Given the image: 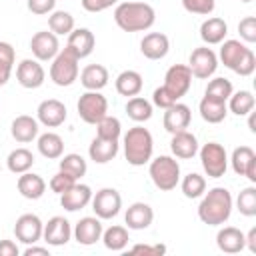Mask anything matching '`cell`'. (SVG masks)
I'll return each instance as SVG.
<instances>
[{
  "instance_id": "obj_45",
  "label": "cell",
  "mask_w": 256,
  "mask_h": 256,
  "mask_svg": "<svg viewBox=\"0 0 256 256\" xmlns=\"http://www.w3.org/2000/svg\"><path fill=\"white\" fill-rule=\"evenodd\" d=\"M182 6H184L186 12L200 14V16H208V14L214 12L216 0H182Z\"/></svg>"
},
{
  "instance_id": "obj_14",
  "label": "cell",
  "mask_w": 256,
  "mask_h": 256,
  "mask_svg": "<svg viewBox=\"0 0 256 256\" xmlns=\"http://www.w3.org/2000/svg\"><path fill=\"white\" fill-rule=\"evenodd\" d=\"M66 116H68V110H66L64 102H60L56 98L42 100L36 108V120L40 124H44L46 128H58L60 124H64Z\"/></svg>"
},
{
  "instance_id": "obj_15",
  "label": "cell",
  "mask_w": 256,
  "mask_h": 256,
  "mask_svg": "<svg viewBox=\"0 0 256 256\" xmlns=\"http://www.w3.org/2000/svg\"><path fill=\"white\" fill-rule=\"evenodd\" d=\"M42 238L48 246H64L72 238V226L64 216H52L42 228Z\"/></svg>"
},
{
  "instance_id": "obj_51",
  "label": "cell",
  "mask_w": 256,
  "mask_h": 256,
  "mask_svg": "<svg viewBox=\"0 0 256 256\" xmlns=\"http://www.w3.org/2000/svg\"><path fill=\"white\" fill-rule=\"evenodd\" d=\"M130 250H132V252H140V254L158 256V254H164V252H166V246H164V244H154V246H150V244H134Z\"/></svg>"
},
{
  "instance_id": "obj_31",
  "label": "cell",
  "mask_w": 256,
  "mask_h": 256,
  "mask_svg": "<svg viewBox=\"0 0 256 256\" xmlns=\"http://www.w3.org/2000/svg\"><path fill=\"white\" fill-rule=\"evenodd\" d=\"M108 80H110L108 70L102 64H88L80 72V84L86 90H102L108 84Z\"/></svg>"
},
{
  "instance_id": "obj_19",
  "label": "cell",
  "mask_w": 256,
  "mask_h": 256,
  "mask_svg": "<svg viewBox=\"0 0 256 256\" xmlns=\"http://www.w3.org/2000/svg\"><path fill=\"white\" fill-rule=\"evenodd\" d=\"M92 200V188L88 184H74L72 188H68L64 194H60V206L68 212H78L82 208H86Z\"/></svg>"
},
{
  "instance_id": "obj_46",
  "label": "cell",
  "mask_w": 256,
  "mask_h": 256,
  "mask_svg": "<svg viewBox=\"0 0 256 256\" xmlns=\"http://www.w3.org/2000/svg\"><path fill=\"white\" fill-rule=\"evenodd\" d=\"M176 102H178V98H176L164 84L152 92V104L158 106V108H162V110H166L168 106H172V104H176Z\"/></svg>"
},
{
  "instance_id": "obj_26",
  "label": "cell",
  "mask_w": 256,
  "mask_h": 256,
  "mask_svg": "<svg viewBox=\"0 0 256 256\" xmlns=\"http://www.w3.org/2000/svg\"><path fill=\"white\" fill-rule=\"evenodd\" d=\"M118 148H120L118 140H106V138L94 136V140L88 146V156L96 164H106V162H110V160L116 158Z\"/></svg>"
},
{
  "instance_id": "obj_24",
  "label": "cell",
  "mask_w": 256,
  "mask_h": 256,
  "mask_svg": "<svg viewBox=\"0 0 256 256\" xmlns=\"http://www.w3.org/2000/svg\"><path fill=\"white\" fill-rule=\"evenodd\" d=\"M10 134L16 142L20 144H28L34 138H38V120L28 116V114H20L12 120L10 124Z\"/></svg>"
},
{
  "instance_id": "obj_6",
  "label": "cell",
  "mask_w": 256,
  "mask_h": 256,
  "mask_svg": "<svg viewBox=\"0 0 256 256\" xmlns=\"http://www.w3.org/2000/svg\"><path fill=\"white\" fill-rule=\"evenodd\" d=\"M202 168L208 178H222L228 170V154L226 148L218 142H206L202 148H198Z\"/></svg>"
},
{
  "instance_id": "obj_39",
  "label": "cell",
  "mask_w": 256,
  "mask_h": 256,
  "mask_svg": "<svg viewBox=\"0 0 256 256\" xmlns=\"http://www.w3.org/2000/svg\"><path fill=\"white\" fill-rule=\"evenodd\" d=\"M180 188H182V194H184L186 198H190V200L200 198V196L206 192V178L200 176L198 172H190V174H186V176L182 178Z\"/></svg>"
},
{
  "instance_id": "obj_33",
  "label": "cell",
  "mask_w": 256,
  "mask_h": 256,
  "mask_svg": "<svg viewBox=\"0 0 256 256\" xmlns=\"http://www.w3.org/2000/svg\"><path fill=\"white\" fill-rule=\"evenodd\" d=\"M228 104V110L236 116H246L248 112L254 110V104H256V98L250 90H238V92H232L230 98L226 100Z\"/></svg>"
},
{
  "instance_id": "obj_28",
  "label": "cell",
  "mask_w": 256,
  "mask_h": 256,
  "mask_svg": "<svg viewBox=\"0 0 256 256\" xmlns=\"http://www.w3.org/2000/svg\"><path fill=\"white\" fill-rule=\"evenodd\" d=\"M198 112L202 116L204 122L208 124H220L224 122L226 114H228V106L224 100H218V98H212V96H204L198 104Z\"/></svg>"
},
{
  "instance_id": "obj_21",
  "label": "cell",
  "mask_w": 256,
  "mask_h": 256,
  "mask_svg": "<svg viewBox=\"0 0 256 256\" xmlns=\"http://www.w3.org/2000/svg\"><path fill=\"white\" fill-rule=\"evenodd\" d=\"M154 220V210L146 202H134L124 214V222L130 230H146Z\"/></svg>"
},
{
  "instance_id": "obj_42",
  "label": "cell",
  "mask_w": 256,
  "mask_h": 256,
  "mask_svg": "<svg viewBox=\"0 0 256 256\" xmlns=\"http://www.w3.org/2000/svg\"><path fill=\"white\" fill-rule=\"evenodd\" d=\"M232 92H234L232 82L228 78H224V76H218V78H212L208 82V86L204 90V96H212V98H218V100H224L226 102Z\"/></svg>"
},
{
  "instance_id": "obj_34",
  "label": "cell",
  "mask_w": 256,
  "mask_h": 256,
  "mask_svg": "<svg viewBox=\"0 0 256 256\" xmlns=\"http://www.w3.org/2000/svg\"><path fill=\"white\" fill-rule=\"evenodd\" d=\"M34 154L28 148H16L8 154L6 158V166L12 174H24L34 166Z\"/></svg>"
},
{
  "instance_id": "obj_47",
  "label": "cell",
  "mask_w": 256,
  "mask_h": 256,
  "mask_svg": "<svg viewBox=\"0 0 256 256\" xmlns=\"http://www.w3.org/2000/svg\"><path fill=\"white\" fill-rule=\"evenodd\" d=\"M238 32H240V38L248 44L256 42V18L254 16H246L238 22Z\"/></svg>"
},
{
  "instance_id": "obj_48",
  "label": "cell",
  "mask_w": 256,
  "mask_h": 256,
  "mask_svg": "<svg viewBox=\"0 0 256 256\" xmlns=\"http://www.w3.org/2000/svg\"><path fill=\"white\" fill-rule=\"evenodd\" d=\"M254 70H256V56H254L252 48H248V50H246V54L240 58L238 66L234 68V72H236L238 76H252V74H254Z\"/></svg>"
},
{
  "instance_id": "obj_58",
  "label": "cell",
  "mask_w": 256,
  "mask_h": 256,
  "mask_svg": "<svg viewBox=\"0 0 256 256\" xmlns=\"http://www.w3.org/2000/svg\"><path fill=\"white\" fill-rule=\"evenodd\" d=\"M246 116H248V128H250V132L256 134V112L252 110V112H248Z\"/></svg>"
},
{
  "instance_id": "obj_12",
  "label": "cell",
  "mask_w": 256,
  "mask_h": 256,
  "mask_svg": "<svg viewBox=\"0 0 256 256\" xmlns=\"http://www.w3.org/2000/svg\"><path fill=\"white\" fill-rule=\"evenodd\" d=\"M164 86L180 100L192 86V72L188 64H172L164 74Z\"/></svg>"
},
{
  "instance_id": "obj_9",
  "label": "cell",
  "mask_w": 256,
  "mask_h": 256,
  "mask_svg": "<svg viewBox=\"0 0 256 256\" xmlns=\"http://www.w3.org/2000/svg\"><path fill=\"white\" fill-rule=\"evenodd\" d=\"M188 68L192 72V78L208 80L216 72V68H218V56L208 46L194 48L192 54H190V60H188Z\"/></svg>"
},
{
  "instance_id": "obj_57",
  "label": "cell",
  "mask_w": 256,
  "mask_h": 256,
  "mask_svg": "<svg viewBox=\"0 0 256 256\" xmlns=\"http://www.w3.org/2000/svg\"><path fill=\"white\" fill-rule=\"evenodd\" d=\"M10 74H12V68L0 66V86H4V84L10 80Z\"/></svg>"
},
{
  "instance_id": "obj_25",
  "label": "cell",
  "mask_w": 256,
  "mask_h": 256,
  "mask_svg": "<svg viewBox=\"0 0 256 256\" xmlns=\"http://www.w3.org/2000/svg\"><path fill=\"white\" fill-rule=\"evenodd\" d=\"M226 34H228V24L224 18L210 16L200 24V38L206 46L220 44L222 40H226Z\"/></svg>"
},
{
  "instance_id": "obj_32",
  "label": "cell",
  "mask_w": 256,
  "mask_h": 256,
  "mask_svg": "<svg viewBox=\"0 0 256 256\" xmlns=\"http://www.w3.org/2000/svg\"><path fill=\"white\" fill-rule=\"evenodd\" d=\"M36 146H38V152L44 158H48V160H56V158H60L64 154V140L56 132H44V134H40Z\"/></svg>"
},
{
  "instance_id": "obj_2",
  "label": "cell",
  "mask_w": 256,
  "mask_h": 256,
  "mask_svg": "<svg viewBox=\"0 0 256 256\" xmlns=\"http://www.w3.org/2000/svg\"><path fill=\"white\" fill-rule=\"evenodd\" d=\"M114 22L124 32H144V30H148V28L154 26L156 12L146 2L128 0V2H122V4L116 6V10H114Z\"/></svg>"
},
{
  "instance_id": "obj_8",
  "label": "cell",
  "mask_w": 256,
  "mask_h": 256,
  "mask_svg": "<svg viewBox=\"0 0 256 256\" xmlns=\"http://www.w3.org/2000/svg\"><path fill=\"white\" fill-rule=\"evenodd\" d=\"M92 210L100 220H110L120 214L122 208V196L116 188H100L96 194H92Z\"/></svg>"
},
{
  "instance_id": "obj_1",
  "label": "cell",
  "mask_w": 256,
  "mask_h": 256,
  "mask_svg": "<svg viewBox=\"0 0 256 256\" xmlns=\"http://www.w3.org/2000/svg\"><path fill=\"white\" fill-rule=\"evenodd\" d=\"M234 208V200L228 188L216 186L202 194V200L198 204V218L200 222L208 226H222Z\"/></svg>"
},
{
  "instance_id": "obj_22",
  "label": "cell",
  "mask_w": 256,
  "mask_h": 256,
  "mask_svg": "<svg viewBox=\"0 0 256 256\" xmlns=\"http://www.w3.org/2000/svg\"><path fill=\"white\" fill-rule=\"evenodd\" d=\"M216 246L224 254H238L246 248L244 244V232L236 226H224L216 234Z\"/></svg>"
},
{
  "instance_id": "obj_29",
  "label": "cell",
  "mask_w": 256,
  "mask_h": 256,
  "mask_svg": "<svg viewBox=\"0 0 256 256\" xmlns=\"http://www.w3.org/2000/svg\"><path fill=\"white\" fill-rule=\"evenodd\" d=\"M116 92L120 96H126V98H132V96H138L142 92V86H144V80H142V74L136 72V70H122L118 76H116Z\"/></svg>"
},
{
  "instance_id": "obj_40",
  "label": "cell",
  "mask_w": 256,
  "mask_h": 256,
  "mask_svg": "<svg viewBox=\"0 0 256 256\" xmlns=\"http://www.w3.org/2000/svg\"><path fill=\"white\" fill-rule=\"evenodd\" d=\"M254 158H256V152H254L250 146H238V148H234V152H232V156H230L228 162L232 164V170H234L238 176H244L248 164H250Z\"/></svg>"
},
{
  "instance_id": "obj_11",
  "label": "cell",
  "mask_w": 256,
  "mask_h": 256,
  "mask_svg": "<svg viewBox=\"0 0 256 256\" xmlns=\"http://www.w3.org/2000/svg\"><path fill=\"white\" fill-rule=\"evenodd\" d=\"M42 228H44V222L40 220V216L36 214H22L18 216L16 224H14V236L16 240H20L22 244H36L42 240Z\"/></svg>"
},
{
  "instance_id": "obj_49",
  "label": "cell",
  "mask_w": 256,
  "mask_h": 256,
  "mask_svg": "<svg viewBox=\"0 0 256 256\" xmlns=\"http://www.w3.org/2000/svg\"><path fill=\"white\" fill-rule=\"evenodd\" d=\"M26 6L32 14L36 16H44V14H50L56 6V0H26Z\"/></svg>"
},
{
  "instance_id": "obj_41",
  "label": "cell",
  "mask_w": 256,
  "mask_h": 256,
  "mask_svg": "<svg viewBox=\"0 0 256 256\" xmlns=\"http://www.w3.org/2000/svg\"><path fill=\"white\" fill-rule=\"evenodd\" d=\"M96 126V136L100 138H106V140H118L120 134H122V124L116 116H104L100 122L94 124Z\"/></svg>"
},
{
  "instance_id": "obj_30",
  "label": "cell",
  "mask_w": 256,
  "mask_h": 256,
  "mask_svg": "<svg viewBox=\"0 0 256 256\" xmlns=\"http://www.w3.org/2000/svg\"><path fill=\"white\" fill-rule=\"evenodd\" d=\"M246 50H248V46H246L244 42H240V40H222V42H220L218 60H220L226 68H230V70L234 72V68L238 66V62H240V58L246 54Z\"/></svg>"
},
{
  "instance_id": "obj_7",
  "label": "cell",
  "mask_w": 256,
  "mask_h": 256,
  "mask_svg": "<svg viewBox=\"0 0 256 256\" xmlns=\"http://www.w3.org/2000/svg\"><path fill=\"white\" fill-rule=\"evenodd\" d=\"M76 110L86 124H96L108 114V100L100 90H86L78 98Z\"/></svg>"
},
{
  "instance_id": "obj_17",
  "label": "cell",
  "mask_w": 256,
  "mask_h": 256,
  "mask_svg": "<svg viewBox=\"0 0 256 256\" xmlns=\"http://www.w3.org/2000/svg\"><path fill=\"white\" fill-rule=\"evenodd\" d=\"M190 120H192L190 106H186V104H182V102H176V104H172V106H168V108L164 110L162 124H164V130H166V132L176 134V132L188 130Z\"/></svg>"
},
{
  "instance_id": "obj_37",
  "label": "cell",
  "mask_w": 256,
  "mask_h": 256,
  "mask_svg": "<svg viewBox=\"0 0 256 256\" xmlns=\"http://www.w3.org/2000/svg\"><path fill=\"white\" fill-rule=\"evenodd\" d=\"M126 114L134 122H146L152 118V102L142 96H132L126 102Z\"/></svg>"
},
{
  "instance_id": "obj_56",
  "label": "cell",
  "mask_w": 256,
  "mask_h": 256,
  "mask_svg": "<svg viewBox=\"0 0 256 256\" xmlns=\"http://www.w3.org/2000/svg\"><path fill=\"white\" fill-rule=\"evenodd\" d=\"M244 176H246V178H248L252 184L256 182V158H254V160L248 164V168H246V174H244Z\"/></svg>"
},
{
  "instance_id": "obj_36",
  "label": "cell",
  "mask_w": 256,
  "mask_h": 256,
  "mask_svg": "<svg viewBox=\"0 0 256 256\" xmlns=\"http://www.w3.org/2000/svg\"><path fill=\"white\" fill-rule=\"evenodd\" d=\"M48 28L56 36H68L74 30V16L66 10H52L48 16Z\"/></svg>"
},
{
  "instance_id": "obj_50",
  "label": "cell",
  "mask_w": 256,
  "mask_h": 256,
  "mask_svg": "<svg viewBox=\"0 0 256 256\" xmlns=\"http://www.w3.org/2000/svg\"><path fill=\"white\" fill-rule=\"evenodd\" d=\"M14 60H16L14 46H12L10 42H2V40H0V66L14 68Z\"/></svg>"
},
{
  "instance_id": "obj_27",
  "label": "cell",
  "mask_w": 256,
  "mask_h": 256,
  "mask_svg": "<svg viewBox=\"0 0 256 256\" xmlns=\"http://www.w3.org/2000/svg\"><path fill=\"white\" fill-rule=\"evenodd\" d=\"M18 192L26 198V200H38L44 196L46 192V180L40 176V174H34V172H24L18 176Z\"/></svg>"
},
{
  "instance_id": "obj_53",
  "label": "cell",
  "mask_w": 256,
  "mask_h": 256,
  "mask_svg": "<svg viewBox=\"0 0 256 256\" xmlns=\"http://www.w3.org/2000/svg\"><path fill=\"white\" fill-rule=\"evenodd\" d=\"M20 248L14 240H0V256H18Z\"/></svg>"
},
{
  "instance_id": "obj_4",
  "label": "cell",
  "mask_w": 256,
  "mask_h": 256,
  "mask_svg": "<svg viewBox=\"0 0 256 256\" xmlns=\"http://www.w3.org/2000/svg\"><path fill=\"white\" fill-rule=\"evenodd\" d=\"M148 174L158 190L170 192L180 182V164L174 156H156L154 160H150Z\"/></svg>"
},
{
  "instance_id": "obj_35",
  "label": "cell",
  "mask_w": 256,
  "mask_h": 256,
  "mask_svg": "<svg viewBox=\"0 0 256 256\" xmlns=\"http://www.w3.org/2000/svg\"><path fill=\"white\" fill-rule=\"evenodd\" d=\"M102 242H104V246L108 248V250H112V252H120V250H124L126 246H128V242H130V236H128V228H124V226H110V228H106V230H102V238H100Z\"/></svg>"
},
{
  "instance_id": "obj_13",
  "label": "cell",
  "mask_w": 256,
  "mask_h": 256,
  "mask_svg": "<svg viewBox=\"0 0 256 256\" xmlns=\"http://www.w3.org/2000/svg\"><path fill=\"white\" fill-rule=\"evenodd\" d=\"M30 50H32V54L38 62H48L60 52L58 36L54 32H48V30L36 32L30 40Z\"/></svg>"
},
{
  "instance_id": "obj_55",
  "label": "cell",
  "mask_w": 256,
  "mask_h": 256,
  "mask_svg": "<svg viewBox=\"0 0 256 256\" xmlns=\"http://www.w3.org/2000/svg\"><path fill=\"white\" fill-rule=\"evenodd\" d=\"M244 244L252 254H256V226H252L248 234H244Z\"/></svg>"
},
{
  "instance_id": "obj_18",
  "label": "cell",
  "mask_w": 256,
  "mask_h": 256,
  "mask_svg": "<svg viewBox=\"0 0 256 256\" xmlns=\"http://www.w3.org/2000/svg\"><path fill=\"white\" fill-rule=\"evenodd\" d=\"M170 50V38L164 32H148L140 40V52L148 60H162Z\"/></svg>"
},
{
  "instance_id": "obj_5",
  "label": "cell",
  "mask_w": 256,
  "mask_h": 256,
  "mask_svg": "<svg viewBox=\"0 0 256 256\" xmlns=\"http://www.w3.org/2000/svg\"><path fill=\"white\" fill-rule=\"evenodd\" d=\"M78 62L80 58L66 46L60 48V52L52 58L50 64V80L56 86H72L78 80Z\"/></svg>"
},
{
  "instance_id": "obj_16",
  "label": "cell",
  "mask_w": 256,
  "mask_h": 256,
  "mask_svg": "<svg viewBox=\"0 0 256 256\" xmlns=\"http://www.w3.org/2000/svg\"><path fill=\"white\" fill-rule=\"evenodd\" d=\"M102 222L98 216H84L76 222L74 230H72V236L78 244L82 246H92L96 244L100 238H102Z\"/></svg>"
},
{
  "instance_id": "obj_10",
  "label": "cell",
  "mask_w": 256,
  "mask_h": 256,
  "mask_svg": "<svg viewBox=\"0 0 256 256\" xmlns=\"http://www.w3.org/2000/svg\"><path fill=\"white\" fill-rule=\"evenodd\" d=\"M16 80L22 88L28 90H36L44 84L46 80V72L44 66L36 60V58H24L18 66H16Z\"/></svg>"
},
{
  "instance_id": "obj_44",
  "label": "cell",
  "mask_w": 256,
  "mask_h": 256,
  "mask_svg": "<svg viewBox=\"0 0 256 256\" xmlns=\"http://www.w3.org/2000/svg\"><path fill=\"white\" fill-rule=\"evenodd\" d=\"M78 180L76 178H72L70 174H66V172H62V170H58L52 178H50V182H48V186H50V190L54 192V194H64L68 188H72L74 184H76Z\"/></svg>"
},
{
  "instance_id": "obj_3",
  "label": "cell",
  "mask_w": 256,
  "mask_h": 256,
  "mask_svg": "<svg viewBox=\"0 0 256 256\" xmlns=\"http://www.w3.org/2000/svg\"><path fill=\"white\" fill-rule=\"evenodd\" d=\"M122 144H124V156H126V162L132 164V166H144L152 160V152H154V138L150 134L148 128L144 126H134L130 128L124 138H122Z\"/></svg>"
},
{
  "instance_id": "obj_38",
  "label": "cell",
  "mask_w": 256,
  "mask_h": 256,
  "mask_svg": "<svg viewBox=\"0 0 256 256\" xmlns=\"http://www.w3.org/2000/svg\"><path fill=\"white\" fill-rule=\"evenodd\" d=\"M60 170L66 172V174H70L72 178L80 180V178L86 174L88 164H86V160H84L80 154L70 152V154H62V156H60Z\"/></svg>"
},
{
  "instance_id": "obj_20",
  "label": "cell",
  "mask_w": 256,
  "mask_h": 256,
  "mask_svg": "<svg viewBox=\"0 0 256 256\" xmlns=\"http://www.w3.org/2000/svg\"><path fill=\"white\" fill-rule=\"evenodd\" d=\"M66 46L82 60V58H86V56H90V54L94 52V46H96L94 32L88 30V28H74V30L68 34Z\"/></svg>"
},
{
  "instance_id": "obj_43",
  "label": "cell",
  "mask_w": 256,
  "mask_h": 256,
  "mask_svg": "<svg viewBox=\"0 0 256 256\" xmlns=\"http://www.w3.org/2000/svg\"><path fill=\"white\" fill-rule=\"evenodd\" d=\"M236 208L246 218L256 216V188L254 186H246L244 190H240L236 198Z\"/></svg>"
},
{
  "instance_id": "obj_59",
  "label": "cell",
  "mask_w": 256,
  "mask_h": 256,
  "mask_svg": "<svg viewBox=\"0 0 256 256\" xmlns=\"http://www.w3.org/2000/svg\"><path fill=\"white\" fill-rule=\"evenodd\" d=\"M240 2H244V4H248V2H252V0H240Z\"/></svg>"
},
{
  "instance_id": "obj_54",
  "label": "cell",
  "mask_w": 256,
  "mask_h": 256,
  "mask_svg": "<svg viewBox=\"0 0 256 256\" xmlns=\"http://www.w3.org/2000/svg\"><path fill=\"white\" fill-rule=\"evenodd\" d=\"M24 256H50V250L46 246H36V244H28L22 252Z\"/></svg>"
},
{
  "instance_id": "obj_52",
  "label": "cell",
  "mask_w": 256,
  "mask_h": 256,
  "mask_svg": "<svg viewBox=\"0 0 256 256\" xmlns=\"http://www.w3.org/2000/svg\"><path fill=\"white\" fill-rule=\"evenodd\" d=\"M82 2V8L86 10V12H102V10H106V8H110V4L106 2V0H80Z\"/></svg>"
},
{
  "instance_id": "obj_23",
  "label": "cell",
  "mask_w": 256,
  "mask_h": 256,
  "mask_svg": "<svg viewBox=\"0 0 256 256\" xmlns=\"http://www.w3.org/2000/svg\"><path fill=\"white\" fill-rule=\"evenodd\" d=\"M198 140L192 132L188 130H182V132H176L172 134V140H170V150L174 154V158H182V160H190L198 154Z\"/></svg>"
}]
</instances>
